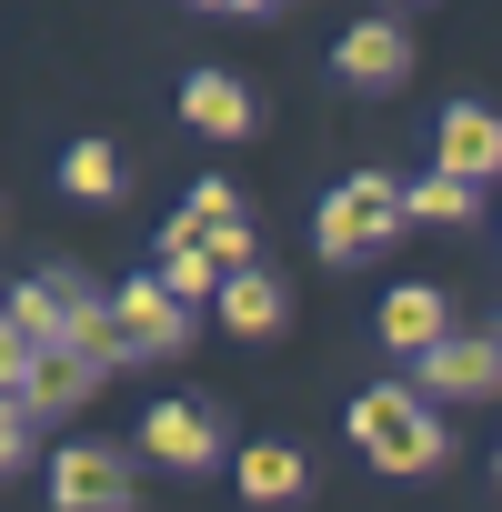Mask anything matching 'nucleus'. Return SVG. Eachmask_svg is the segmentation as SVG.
I'll use <instances>...</instances> for the list:
<instances>
[{
    "label": "nucleus",
    "instance_id": "1",
    "mask_svg": "<svg viewBox=\"0 0 502 512\" xmlns=\"http://www.w3.org/2000/svg\"><path fill=\"white\" fill-rule=\"evenodd\" d=\"M352 452L372 472H442L452 462V432H442V412L422 392L382 382V392H352Z\"/></svg>",
    "mask_w": 502,
    "mask_h": 512
},
{
    "label": "nucleus",
    "instance_id": "2",
    "mask_svg": "<svg viewBox=\"0 0 502 512\" xmlns=\"http://www.w3.org/2000/svg\"><path fill=\"white\" fill-rule=\"evenodd\" d=\"M402 221H412V181H392V171H352V181L322 191L312 251H322V262H362V251H382Z\"/></svg>",
    "mask_w": 502,
    "mask_h": 512
},
{
    "label": "nucleus",
    "instance_id": "3",
    "mask_svg": "<svg viewBox=\"0 0 502 512\" xmlns=\"http://www.w3.org/2000/svg\"><path fill=\"white\" fill-rule=\"evenodd\" d=\"M161 241H201L221 272H262V262H251V211H241V191H231V181H201V191L161 221Z\"/></svg>",
    "mask_w": 502,
    "mask_h": 512
},
{
    "label": "nucleus",
    "instance_id": "4",
    "mask_svg": "<svg viewBox=\"0 0 502 512\" xmlns=\"http://www.w3.org/2000/svg\"><path fill=\"white\" fill-rule=\"evenodd\" d=\"M51 502H61V512H131V502H141V472H131L121 452H101V442H71V452L51 462Z\"/></svg>",
    "mask_w": 502,
    "mask_h": 512
},
{
    "label": "nucleus",
    "instance_id": "5",
    "mask_svg": "<svg viewBox=\"0 0 502 512\" xmlns=\"http://www.w3.org/2000/svg\"><path fill=\"white\" fill-rule=\"evenodd\" d=\"M141 452H151L161 472H211V462H221V422H211L201 402H151Z\"/></svg>",
    "mask_w": 502,
    "mask_h": 512
},
{
    "label": "nucleus",
    "instance_id": "6",
    "mask_svg": "<svg viewBox=\"0 0 502 512\" xmlns=\"http://www.w3.org/2000/svg\"><path fill=\"white\" fill-rule=\"evenodd\" d=\"M432 171H452V181H492V171H502V111L452 101L442 131H432Z\"/></svg>",
    "mask_w": 502,
    "mask_h": 512
},
{
    "label": "nucleus",
    "instance_id": "7",
    "mask_svg": "<svg viewBox=\"0 0 502 512\" xmlns=\"http://www.w3.org/2000/svg\"><path fill=\"white\" fill-rule=\"evenodd\" d=\"M332 71L362 81V91H392V81H412V31L402 21H352L332 41Z\"/></svg>",
    "mask_w": 502,
    "mask_h": 512
},
{
    "label": "nucleus",
    "instance_id": "8",
    "mask_svg": "<svg viewBox=\"0 0 502 512\" xmlns=\"http://www.w3.org/2000/svg\"><path fill=\"white\" fill-rule=\"evenodd\" d=\"M111 302H121V332H131V352H181V332H191V302H181V292H171L161 272L121 282Z\"/></svg>",
    "mask_w": 502,
    "mask_h": 512
},
{
    "label": "nucleus",
    "instance_id": "9",
    "mask_svg": "<svg viewBox=\"0 0 502 512\" xmlns=\"http://www.w3.org/2000/svg\"><path fill=\"white\" fill-rule=\"evenodd\" d=\"M432 392H502V332H452L442 352H422V402Z\"/></svg>",
    "mask_w": 502,
    "mask_h": 512
},
{
    "label": "nucleus",
    "instance_id": "10",
    "mask_svg": "<svg viewBox=\"0 0 502 512\" xmlns=\"http://www.w3.org/2000/svg\"><path fill=\"white\" fill-rule=\"evenodd\" d=\"M91 302H101V292H91L81 272H31V282H21V302H11V322H21V332H41V342H71V322H81Z\"/></svg>",
    "mask_w": 502,
    "mask_h": 512
},
{
    "label": "nucleus",
    "instance_id": "11",
    "mask_svg": "<svg viewBox=\"0 0 502 512\" xmlns=\"http://www.w3.org/2000/svg\"><path fill=\"white\" fill-rule=\"evenodd\" d=\"M382 342H392V352H412V362H422V352H442V342H452V302H442L432 282L382 292Z\"/></svg>",
    "mask_w": 502,
    "mask_h": 512
},
{
    "label": "nucleus",
    "instance_id": "12",
    "mask_svg": "<svg viewBox=\"0 0 502 512\" xmlns=\"http://www.w3.org/2000/svg\"><path fill=\"white\" fill-rule=\"evenodd\" d=\"M181 121H191L201 141H241L262 111H251V91H241L231 71H191V81H181Z\"/></svg>",
    "mask_w": 502,
    "mask_h": 512
},
{
    "label": "nucleus",
    "instance_id": "13",
    "mask_svg": "<svg viewBox=\"0 0 502 512\" xmlns=\"http://www.w3.org/2000/svg\"><path fill=\"white\" fill-rule=\"evenodd\" d=\"M211 312H221L241 342H262V332H282V282H272V272H231Z\"/></svg>",
    "mask_w": 502,
    "mask_h": 512
},
{
    "label": "nucleus",
    "instance_id": "14",
    "mask_svg": "<svg viewBox=\"0 0 502 512\" xmlns=\"http://www.w3.org/2000/svg\"><path fill=\"white\" fill-rule=\"evenodd\" d=\"M312 482V462L292 442H241V502H292Z\"/></svg>",
    "mask_w": 502,
    "mask_h": 512
},
{
    "label": "nucleus",
    "instance_id": "15",
    "mask_svg": "<svg viewBox=\"0 0 502 512\" xmlns=\"http://www.w3.org/2000/svg\"><path fill=\"white\" fill-rule=\"evenodd\" d=\"M91 382H101V362H91L81 342H41V362H31V392H21V402H81Z\"/></svg>",
    "mask_w": 502,
    "mask_h": 512
},
{
    "label": "nucleus",
    "instance_id": "16",
    "mask_svg": "<svg viewBox=\"0 0 502 512\" xmlns=\"http://www.w3.org/2000/svg\"><path fill=\"white\" fill-rule=\"evenodd\" d=\"M482 211V181H452V171H422L412 181V221H432V231H462Z\"/></svg>",
    "mask_w": 502,
    "mask_h": 512
},
{
    "label": "nucleus",
    "instance_id": "17",
    "mask_svg": "<svg viewBox=\"0 0 502 512\" xmlns=\"http://www.w3.org/2000/svg\"><path fill=\"white\" fill-rule=\"evenodd\" d=\"M61 191H71V201H111V191H121V151H111V141H71V151H61Z\"/></svg>",
    "mask_w": 502,
    "mask_h": 512
},
{
    "label": "nucleus",
    "instance_id": "18",
    "mask_svg": "<svg viewBox=\"0 0 502 512\" xmlns=\"http://www.w3.org/2000/svg\"><path fill=\"white\" fill-rule=\"evenodd\" d=\"M161 282H171L181 302H221V282H231V272L211 262L201 241H161Z\"/></svg>",
    "mask_w": 502,
    "mask_h": 512
},
{
    "label": "nucleus",
    "instance_id": "19",
    "mask_svg": "<svg viewBox=\"0 0 502 512\" xmlns=\"http://www.w3.org/2000/svg\"><path fill=\"white\" fill-rule=\"evenodd\" d=\"M231 11H272V0H231Z\"/></svg>",
    "mask_w": 502,
    "mask_h": 512
},
{
    "label": "nucleus",
    "instance_id": "20",
    "mask_svg": "<svg viewBox=\"0 0 502 512\" xmlns=\"http://www.w3.org/2000/svg\"><path fill=\"white\" fill-rule=\"evenodd\" d=\"M201 11H231V0H201Z\"/></svg>",
    "mask_w": 502,
    "mask_h": 512
}]
</instances>
